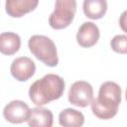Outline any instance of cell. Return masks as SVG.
I'll return each mask as SVG.
<instances>
[{
	"mask_svg": "<svg viewBox=\"0 0 127 127\" xmlns=\"http://www.w3.org/2000/svg\"><path fill=\"white\" fill-rule=\"evenodd\" d=\"M121 87L114 81L103 82L98 91V96L90 102L92 113L99 119L113 118L121 103Z\"/></svg>",
	"mask_w": 127,
	"mask_h": 127,
	"instance_id": "6da1fadb",
	"label": "cell"
},
{
	"mask_svg": "<svg viewBox=\"0 0 127 127\" xmlns=\"http://www.w3.org/2000/svg\"><path fill=\"white\" fill-rule=\"evenodd\" d=\"M64 91V80L58 74L48 73L36 80L29 89V96L33 103L43 106L62 97Z\"/></svg>",
	"mask_w": 127,
	"mask_h": 127,
	"instance_id": "7a4b0ae2",
	"label": "cell"
},
{
	"mask_svg": "<svg viewBox=\"0 0 127 127\" xmlns=\"http://www.w3.org/2000/svg\"><path fill=\"white\" fill-rule=\"evenodd\" d=\"M28 47L30 52L48 66H56L59 64L57 47L53 40L47 36L34 35L29 39Z\"/></svg>",
	"mask_w": 127,
	"mask_h": 127,
	"instance_id": "3957f363",
	"label": "cell"
},
{
	"mask_svg": "<svg viewBox=\"0 0 127 127\" xmlns=\"http://www.w3.org/2000/svg\"><path fill=\"white\" fill-rule=\"evenodd\" d=\"M76 12V0H56L55 10L49 17V24L55 30L68 27Z\"/></svg>",
	"mask_w": 127,
	"mask_h": 127,
	"instance_id": "277c9868",
	"label": "cell"
},
{
	"mask_svg": "<svg viewBox=\"0 0 127 127\" xmlns=\"http://www.w3.org/2000/svg\"><path fill=\"white\" fill-rule=\"evenodd\" d=\"M93 98V88L90 83L78 80L71 84L68 91V101L78 107H86Z\"/></svg>",
	"mask_w": 127,
	"mask_h": 127,
	"instance_id": "5b68a950",
	"label": "cell"
},
{
	"mask_svg": "<svg viewBox=\"0 0 127 127\" xmlns=\"http://www.w3.org/2000/svg\"><path fill=\"white\" fill-rule=\"evenodd\" d=\"M30 108L22 100H13L9 102L3 109L4 118L13 124H19L27 121Z\"/></svg>",
	"mask_w": 127,
	"mask_h": 127,
	"instance_id": "8992f818",
	"label": "cell"
},
{
	"mask_svg": "<svg viewBox=\"0 0 127 127\" xmlns=\"http://www.w3.org/2000/svg\"><path fill=\"white\" fill-rule=\"evenodd\" d=\"M10 71L15 79L19 81H26L34 75L36 71V64L30 58L20 57L12 62Z\"/></svg>",
	"mask_w": 127,
	"mask_h": 127,
	"instance_id": "52a82bcc",
	"label": "cell"
},
{
	"mask_svg": "<svg viewBox=\"0 0 127 127\" xmlns=\"http://www.w3.org/2000/svg\"><path fill=\"white\" fill-rule=\"evenodd\" d=\"M99 29L92 22H84L79 27L76 34L77 44L82 48L93 47L99 40Z\"/></svg>",
	"mask_w": 127,
	"mask_h": 127,
	"instance_id": "ba28073f",
	"label": "cell"
},
{
	"mask_svg": "<svg viewBox=\"0 0 127 127\" xmlns=\"http://www.w3.org/2000/svg\"><path fill=\"white\" fill-rule=\"evenodd\" d=\"M39 4V0H6V13L13 18H20L34 11Z\"/></svg>",
	"mask_w": 127,
	"mask_h": 127,
	"instance_id": "9c48e42d",
	"label": "cell"
},
{
	"mask_svg": "<svg viewBox=\"0 0 127 127\" xmlns=\"http://www.w3.org/2000/svg\"><path fill=\"white\" fill-rule=\"evenodd\" d=\"M28 125L31 127H52L54 116L51 110L44 107H34L30 109L27 119Z\"/></svg>",
	"mask_w": 127,
	"mask_h": 127,
	"instance_id": "30bf717a",
	"label": "cell"
},
{
	"mask_svg": "<svg viewBox=\"0 0 127 127\" xmlns=\"http://www.w3.org/2000/svg\"><path fill=\"white\" fill-rule=\"evenodd\" d=\"M21 47V39L18 34L5 32L0 34V53L5 56L16 54Z\"/></svg>",
	"mask_w": 127,
	"mask_h": 127,
	"instance_id": "8fae6325",
	"label": "cell"
},
{
	"mask_svg": "<svg viewBox=\"0 0 127 127\" xmlns=\"http://www.w3.org/2000/svg\"><path fill=\"white\" fill-rule=\"evenodd\" d=\"M107 11L106 0H83V13L91 20L101 19Z\"/></svg>",
	"mask_w": 127,
	"mask_h": 127,
	"instance_id": "7c38bea8",
	"label": "cell"
},
{
	"mask_svg": "<svg viewBox=\"0 0 127 127\" xmlns=\"http://www.w3.org/2000/svg\"><path fill=\"white\" fill-rule=\"evenodd\" d=\"M59 123L64 127H80L84 123V116L73 108H65L59 115Z\"/></svg>",
	"mask_w": 127,
	"mask_h": 127,
	"instance_id": "4fadbf2b",
	"label": "cell"
},
{
	"mask_svg": "<svg viewBox=\"0 0 127 127\" xmlns=\"http://www.w3.org/2000/svg\"><path fill=\"white\" fill-rule=\"evenodd\" d=\"M111 48L118 54L125 55L127 53V37L126 35H117L110 42Z\"/></svg>",
	"mask_w": 127,
	"mask_h": 127,
	"instance_id": "5bb4252c",
	"label": "cell"
}]
</instances>
